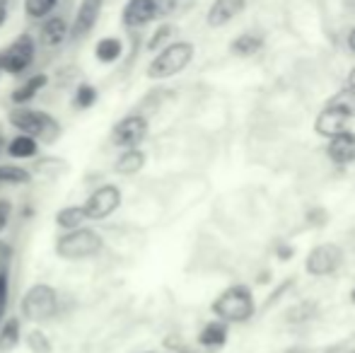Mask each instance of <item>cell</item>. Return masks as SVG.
<instances>
[{
  "instance_id": "obj_22",
  "label": "cell",
  "mask_w": 355,
  "mask_h": 353,
  "mask_svg": "<svg viewBox=\"0 0 355 353\" xmlns=\"http://www.w3.org/2000/svg\"><path fill=\"white\" fill-rule=\"evenodd\" d=\"M22 341V332H19V317H8L0 322V351H12L15 346Z\"/></svg>"
},
{
  "instance_id": "obj_15",
  "label": "cell",
  "mask_w": 355,
  "mask_h": 353,
  "mask_svg": "<svg viewBox=\"0 0 355 353\" xmlns=\"http://www.w3.org/2000/svg\"><path fill=\"white\" fill-rule=\"evenodd\" d=\"M327 155L336 165H351V162H355V133L341 131L338 136L329 138Z\"/></svg>"
},
{
  "instance_id": "obj_25",
  "label": "cell",
  "mask_w": 355,
  "mask_h": 353,
  "mask_svg": "<svg viewBox=\"0 0 355 353\" xmlns=\"http://www.w3.org/2000/svg\"><path fill=\"white\" fill-rule=\"evenodd\" d=\"M329 107H336L338 112H343L346 117L355 119V89L353 87H343L329 99Z\"/></svg>"
},
{
  "instance_id": "obj_31",
  "label": "cell",
  "mask_w": 355,
  "mask_h": 353,
  "mask_svg": "<svg viewBox=\"0 0 355 353\" xmlns=\"http://www.w3.org/2000/svg\"><path fill=\"white\" fill-rule=\"evenodd\" d=\"M10 218H12V201L10 198H0V235L8 230Z\"/></svg>"
},
{
  "instance_id": "obj_10",
  "label": "cell",
  "mask_w": 355,
  "mask_h": 353,
  "mask_svg": "<svg viewBox=\"0 0 355 353\" xmlns=\"http://www.w3.org/2000/svg\"><path fill=\"white\" fill-rule=\"evenodd\" d=\"M104 0H80L78 10H75L71 19V39L73 42H83L94 32L99 17H102Z\"/></svg>"
},
{
  "instance_id": "obj_8",
  "label": "cell",
  "mask_w": 355,
  "mask_h": 353,
  "mask_svg": "<svg viewBox=\"0 0 355 353\" xmlns=\"http://www.w3.org/2000/svg\"><path fill=\"white\" fill-rule=\"evenodd\" d=\"M119 206H121V189L116 184H102L83 203L87 221H107Z\"/></svg>"
},
{
  "instance_id": "obj_17",
  "label": "cell",
  "mask_w": 355,
  "mask_h": 353,
  "mask_svg": "<svg viewBox=\"0 0 355 353\" xmlns=\"http://www.w3.org/2000/svg\"><path fill=\"white\" fill-rule=\"evenodd\" d=\"M145 160H148V157H145V153L141 148H126V150L116 157V162H114V172L123 177L138 175L145 167Z\"/></svg>"
},
{
  "instance_id": "obj_23",
  "label": "cell",
  "mask_w": 355,
  "mask_h": 353,
  "mask_svg": "<svg viewBox=\"0 0 355 353\" xmlns=\"http://www.w3.org/2000/svg\"><path fill=\"white\" fill-rule=\"evenodd\" d=\"M61 5V0H24L22 10H24V17L34 19V22H42L44 17L56 12V8Z\"/></svg>"
},
{
  "instance_id": "obj_6",
  "label": "cell",
  "mask_w": 355,
  "mask_h": 353,
  "mask_svg": "<svg viewBox=\"0 0 355 353\" xmlns=\"http://www.w3.org/2000/svg\"><path fill=\"white\" fill-rule=\"evenodd\" d=\"M34 58H37V39L29 32H22L0 51V71L8 76H22L32 68Z\"/></svg>"
},
{
  "instance_id": "obj_28",
  "label": "cell",
  "mask_w": 355,
  "mask_h": 353,
  "mask_svg": "<svg viewBox=\"0 0 355 353\" xmlns=\"http://www.w3.org/2000/svg\"><path fill=\"white\" fill-rule=\"evenodd\" d=\"M10 302V264L8 259H0V322L5 320Z\"/></svg>"
},
{
  "instance_id": "obj_29",
  "label": "cell",
  "mask_w": 355,
  "mask_h": 353,
  "mask_svg": "<svg viewBox=\"0 0 355 353\" xmlns=\"http://www.w3.org/2000/svg\"><path fill=\"white\" fill-rule=\"evenodd\" d=\"M172 34H174V24H169V22H164V24H159L157 29H155L153 34H150V39H148V51H159L162 46H167L169 44V39H172Z\"/></svg>"
},
{
  "instance_id": "obj_24",
  "label": "cell",
  "mask_w": 355,
  "mask_h": 353,
  "mask_svg": "<svg viewBox=\"0 0 355 353\" xmlns=\"http://www.w3.org/2000/svg\"><path fill=\"white\" fill-rule=\"evenodd\" d=\"M85 223H87V216H85L83 206H66L56 213V225L63 227V230H75Z\"/></svg>"
},
{
  "instance_id": "obj_36",
  "label": "cell",
  "mask_w": 355,
  "mask_h": 353,
  "mask_svg": "<svg viewBox=\"0 0 355 353\" xmlns=\"http://www.w3.org/2000/svg\"><path fill=\"white\" fill-rule=\"evenodd\" d=\"M5 146H8V141H5V136H3V133H0V155H3Z\"/></svg>"
},
{
  "instance_id": "obj_38",
  "label": "cell",
  "mask_w": 355,
  "mask_h": 353,
  "mask_svg": "<svg viewBox=\"0 0 355 353\" xmlns=\"http://www.w3.org/2000/svg\"><path fill=\"white\" fill-rule=\"evenodd\" d=\"M353 302H355V291H353Z\"/></svg>"
},
{
  "instance_id": "obj_5",
  "label": "cell",
  "mask_w": 355,
  "mask_h": 353,
  "mask_svg": "<svg viewBox=\"0 0 355 353\" xmlns=\"http://www.w3.org/2000/svg\"><path fill=\"white\" fill-rule=\"evenodd\" d=\"M22 317L29 322H49L58 315V293L49 283H34L19 302Z\"/></svg>"
},
{
  "instance_id": "obj_16",
  "label": "cell",
  "mask_w": 355,
  "mask_h": 353,
  "mask_svg": "<svg viewBox=\"0 0 355 353\" xmlns=\"http://www.w3.org/2000/svg\"><path fill=\"white\" fill-rule=\"evenodd\" d=\"M49 85V76L46 73H37V76L27 78V80L22 83L19 87L12 89V94H10V99H12L15 107H22V104H29L34 97H37L39 92H42L44 87Z\"/></svg>"
},
{
  "instance_id": "obj_20",
  "label": "cell",
  "mask_w": 355,
  "mask_h": 353,
  "mask_svg": "<svg viewBox=\"0 0 355 353\" xmlns=\"http://www.w3.org/2000/svg\"><path fill=\"white\" fill-rule=\"evenodd\" d=\"M5 153L15 160H27V157H34L39 153V141L27 133H17L12 141H8L5 146Z\"/></svg>"
},
{
  "instance_id": "obj_30",
  "label": "cell",
  "mask_w": 355,
  "mask_h": 353,
  "mask_svg": "<svg viewBox=\"0 0 355 353\" xmlns=\"http://www.w3.org/2000/svg\"><path fill=\"white\" fill-rule=\"evenodd\" d=\"M27 346L34 353H51L53 351L51 341H49V336L44 334L42 329H32V332H29V334H27Z\"/></svg>"
},
{
  "instance_id": "obj_19",
  "label": "cell",
  "mask_w": 355,
  "mask_h": 353,
  "mask_svg": "<svg viewBox=\"0 0 355 353\" xmlns=\"http://www.w3.org/2000/svg\"><path fill=\"white\" fill-rule=\"evenodd\" d=\"M123 56V42L119 37H102L94 44V58L104 66H112Z\"/></svg>"
},
{
  "instance_id": "obj_18",
  "label": "cell",
  "mask_w": 355,
  "mask_h": 353,
  "mask_svg": "<svg viewBox=\"0 0 355 353\" xmlns=\"http://www.w3.org/2000/svg\"><path fill=\"white\" fill-rule=\"evenodd\" d=\"M263 49V37L257 32H244L239 37H234L230 42V51L239 58H249V56H257L259 51Z\"/></svg>"
},
{
  "instance_id": "obj_13",
  "label": "cell",
  "mask_w": 355,
  "mask_h": 353,
  "mask_svg": "<svg viewBox=\"0 0 355 353\" xmlns=\"http://www.w3.org/2000/svg\"><path fill=\"white\" fill-rule=\"evenodd\" d=\"M244 8H247V0H213L206 15L208 27H213V29L225 27V24H230L234 17H239V15L244 12Z\"/></svg>"
},
{
  "instance_id": "obj_2",
  "label": "cell",
  "mask_w": 355,
  "mask_h": 353,
  "mask_svg": "<svg viewBox=\"0 0 355 353\" xmlns=\"http://www.w3.org/2000/svg\"><path fill=\"white\" fill-rule=\"evenodd\" d=\"M193 56H196V46L191 42H169L159 51H155L153 61L145 68V76L150 80H167V78L179 76L191 66Z\"/></svg>"
},
{
  "instance_id": "obj_21",
  "label": "cell",
  "mask_w": 355,
  "mask_h": 353,
  "mask_svg": "<svg viewBox=\"0 0 355 353\" xmlns=\"http://www.w3.org/2000/svg\"><path fill=\"white\" fill-rule=\"evenodd\" d=\"M227 341V322L223 320H213L198 334V344L206 346V349H220Z\"/></svg>"
},
{
  "instance_id": "obj_7",
  "label": "cell",
  "mask_w": 355,
  "mask_h": 353,
  "mask_svg": "<svg viewBox=\"0 0 355 353\" xmlns=\"http://www.w3.org/2000/svg\"><path fill=\"white\" fill-rule=\"evenodd\" d=\"M150 123L143 114H128V117L119 119L112 128V143L121 150L126 148H141V143L148 138Z\"/></svg>"
},
{
  "instance_id": "obj_26",
  "label": "cell",
  "mask_w": 355,
  "mask_h": 353,
  "mask_svg": "<svg viewBox=\"0 0 355 353\" xmlns=\"http://www.w3.org/2000/svg\"><path fill=\"white\" fill-rule=\"evenodd\" d=\"M97 97H99L97 87L89 85V83H80L73 94V107L75 109H92L94 104H97Z\"/></svg>"
},
{
  "instance_id": "obj_33",
  "label": "cell",
  "mask_w": 355,
  "mask_h": 353,
  "mask_svg": "<svg viewBox=\"0 0 355 353\" xmlns=\"http://www.w3.org/2000/svg\"><path fill=\"white\" fill-rule=\"evenodd\" d=\"M12 3H15V0H0V29L5 27V22H8L10 10H12Z\"/></svg>"
},
{
  "instance_id": "obj_37",
  "label": "cell",
  "mask_w": 355,
  "mask_h": 353,
  "mask_svg": "<svg viewBox=\"0 0 355 353\" xmlns=\"http://www.w3.org/2000/svg\"><path fill=\"white\" fill-rule=\"evenodd\" d=\"M346 3H348V5H355V0H346Z\"/></svg>"
},
{
  "instance_id": "obj_27",
  "label": "cell",
  "mask_w": 355,
  "mask_h": 353,
  "mask_svg": "<svg viewBox=\"0 0 355 353\" xmlns=\"http://www.w3.org/2000/svg\"><path fill=\"white\" fill-rule=\"evenodd\" d=\"M32 172L17 165H0V184H29Z\"/></svg>"
},
{
  "instance_id": "obj_34",
  "label": "cell",
  "mask_w": 355,
  "mask_h": 353,
  "mask_svg": "<svg viewBox=\"0 0 355 353\" xmlns=\"http://www.w3.org/2000/svg\"><path fill=\"white\" fill-rule=\"evenodd\" d=\"M348 49H351V51L355 53V27L351 29V32H348Z\"/></svg>"
},
{
  "instance_id": "obj_3",
  "label": "cell",
  "mask_w": 355,
  "mask_h": 353,
  "mask_svg": "<svg viewBox=\"0 0 355 353\" xmlns=\"http://www.w3.org/2000/svg\"><path fill=\"white\" fill-rule=\"evenodd\" d=\"M211 310L223 322H247L257 312V300H254L252 288L244 283H234L215 298Z\"/></svg>"
},
{
  "instance_id": "obj_4",
  "label": "cell",
  "mask_w": 355,
  "mask_h": 353,
  "mask_svg": "<svg viewBox=\"0 0 355 353\" xmlns=\"http://www.w3.org/2000/svg\"><path fill=\"white\" fill-rule=\"evenodd\" d=\"M104 250V237L99 235L92 227H75V230H66L53 245V252L56 257L66 261H85L97 257L99 252Z\"/></svg>"
},
{
  "instance_id": "obj_32",
  "label": "cell",
  "mask_w": 355,
  "mask_h": 353,
  "mask_svg": "<svg viewBox=\"0 0 355 353\" xmlns=\"http://www.w3.org/2000/svg\"><path fill=\"white\" fill-rule=\"evenodd\" d=\"M157 3V19L172 17L179 8V0H155Z\"/></svg>"
},
{
  "instance_id": "obj_35",
  "label": "cell",
  "mask_w": 355,
  "mask_h": 353,
  "mask_svg": "<svg viewBox=\"0 0 355 353\" xmlns=\"http://www.w3.org/2000/svg\"><path fill=\"white\" fill-rule=\"evenodd\" d=\"M348 87H353V89H355V66H353V71L348 73Z\"/></svg>"
},
{
  "instance_id": "obj_14",
  "label": "cell",
  "mask_w": 355,
  "mask_h": 353,
  "mask_svg": "<svg viewBox=\"0 0 355 353\" xmlns=\"http://www.w3.org/2000/svg\"><path fill=\"white\" fill-rule=\"evenodd\" d=\"M348 121H351V117H346V114L338 112L336 107H329L327 104V107L319 112L317 121H314V131L324 138H334L341 131H348Z\"/></svg>"
},
{
  "instance_id": "obj_39",
  "label": "cell",
  "mask_w": 355,
  "mask_h": 353,
  "mask_svg": "<svg viewBox=\"0 0 355 353\" xmlns=\"http://www.w3.org/2000/svg\"><path fill=\"white\" fill-rule=\"evenodd\" d=\"M0 76H3V71H0Z\"/></svg>"
},
{
  "instance_id": "obj_9",
  "label": "cell",
  "mask_w": 355,
  "mask_h": 353,
  "mask_svg": "<svg viewBox=\"0 0 355 353\" xmlns=\"http://www.w3.org/2000/svg\"><path fill=\"white\" fill-rule=\"evenodd\" d=\"M343 264V250L334 242H322V245L312 247L304 259V268L309 276H331Z\"/></svg>"
},
{
  "instance_id": "obj_1",
  "label": "cell",
  "mask_w": 355,
  "mask_h": 353,
  "mask_svg": "<svg viewBox=\"0 0 355 353\" xmlns=\"http://www.w3.org/2000/svg\"><path fill=\"white\" fill-rule=\"evenodd\" d=\"M10 126H15L19 133H27V136L37 138L39 143H56L61 138V123L51 117L44 109H29V107H12L8 112Z\"/></svg>"
},
{
  "instance_id": "obj_11",
  "label": "cell",
  "mask_w": 355,
  "mask_h": 353,
  "mask_svg": "<svg viewBox=\"0 0 355 353\" xmlns=\"http://www.w3.org/2000/svg\"><path fill=\"white\" fill-rule=\"evenodd\" d=\"M155 19H157V3L155 0H126L123 3L121 24L128 32H138Z\"/></svg>"
},
{
  "instance_id": "obj_12",
  "label": "cell",
  "mask_w": 355,
  "mask_h": 353,
  "mask_svg": "<svg viewBox=\"0 0 355 353\" xmlns=\"http://www.w3.org/2000/svg\"><path fill=\"white\" fill-rule=\"evenodd\" d=\"M71 39V19L53 12L39 24V44L46 49H58Z\"/></svg>"
}]
</instances>
